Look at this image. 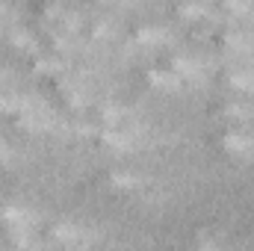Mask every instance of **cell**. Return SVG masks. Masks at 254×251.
Masks as SVG:
<instances>
[{
    "mask_svg": "<svg viewBox=\"0 0 254 251\" xmlns=\"http://www.w3.org/2000/svg\"><path fill=\"white\" fill-rule=\"evenodd\" d=\"M116 184L119 187H136V178L133 175H116Z\"/></svg>",
    "mask_w": 254,
    "mask_h": 251,
    "instance_id": "cell-7",
    "label": "cell"
},
{
    "mask_svg": "<svg viewBox=\"0 0 254 251\" xmlns=\"http://www.w3.org/2000/svg\"><path fill=\"white\" fill-rule=\"evenodd\" d=\"M231 83H234L237 89H254V80L249 77V74H234V77H231Z\"/></svg>",
    "mask_w": 254,
    "mask_h": 251,
    "instance_id": "cell-5",
    "label": "cell"
},
{
    "mask_svg": "<svg viewBox=\"0 0 254 251\" xmlns=\"http://www.w3.org/2000/svg\"><path fill=\"white\" fill-rule=\"evenodd\" d=\"M9 157H12V151L6 145H0V160H9Z\"/></svg>",
    "mask_w": 254,
    "mask_h": 251,
    "instance_id": "cell-8",
    "label": "cell"
},
{
    "mask_svg": "<svg viewBox=\"0 0 254 251\" xmlns=\"http://www.w3.org/2000/svg\"><path fill=\"white\" fill-rule=\"evenodd\" d=\"M184 12H187V18H201L204 6H201V3H190V6H184Z\"/></svg>",
    "mask_w": 254,
    "mask_h": 251,
    "instance_id": "cell-6",
    "label": "cell"
},
{
    "mask_svg": "<svg viewBox=\"0 0 254 251\" xmlns=\"http://www.w3.org/2000/svg\"><path fill=\"white\" fill-rule=\"evenodd\" d=\"M225 145H228L231 151H237V154H249V151H254V139H252V136H243V133L228 136V139H225Z\"/></svg>",
    "mask_w": 254,
    "mask_h": 251,
    "instance_id": "cell-1",
    "label": "cell"
},
{
    "mask_svg": "<svg viewBox=\"0 0 254 251\" xmlns=\"http://www.w3.org/2000/svg\"><path fill=\"white\" fill-rule=\"evenodd\" d=\"M175 68H178L181 74H198V63H195V60H187V57H178V60H175Z\"/></svg>",
    "mask_w": 254,
    "mask_h": 251,
    "instance_id": "cell-4",
    "label": "cell"
},
{
    "mask_svg": "<svg viewBox=\"0 0 254 251\" xmlns=\"http://www.w3.org/2000/svg\"><path fill=\"white\" fill-rule=\"evenodd\" d=\"M12 225H18V228H24V225H30V213H24V210H18V207H6V213H3Z\"/></svg>",
    "mask_w": 254,
    "mask_h": 251,
    "instance_id": "cell-3",
    "label": "cell"
},
{
    "mask_svg": "<svg viewBox=\"0 0 254 251\" xmlns=\"http://www.w3.org/2000/svg\"><path fill=\"white\" fill-rule=\"evenodd\" d=\"M151 80H154L160 89H178V86H181L178 74H166V71H154V74H151Z\"/></svg>",
    "mask_w": 254,
    "mask_h": 251,
    "instance_id": "cell-2",
    "label": "cell"
},
{
    "mask_svg": "<svg viewBox=\"0 0 254 251\" xmlns=\"http://www.w3.org/2000/svg\"><path fill=\"white\" fill-rule=\"evenodd\" d=\"M0 15H3V6H0Z\"/></svg>",
    "mask_w": 254,
    "mask_h": 251,
    "instance_id": "cell-9",
    "label": "cell"
}]
</instances>
